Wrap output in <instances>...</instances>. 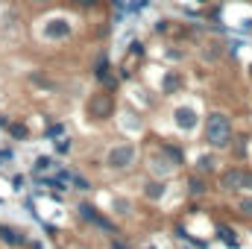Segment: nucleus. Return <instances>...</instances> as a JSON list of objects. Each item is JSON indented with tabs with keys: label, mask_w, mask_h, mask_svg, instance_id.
<instances>
[{
	"label": "nucleus",
	"mask_w": 252,
	"mask_h": 249,
	"mask_svg": "<svg viewBox=\"0 0 252 249\" xmlns=\"http://www.w3.org/2000/svg\"><path fill=\"white\" fill-rule=\"evenodd\" d=\"M205 141L214 150H223V147L232 144V121L223 112H211L205 118Z\"/></svg>",
	"instance_id": "1"
},
{
	"label": "nucleus",
	"mask_w": 252,
	"mask_h": 249,
	"mask_svg": "<svg viewBox=\"0 0 252 249\" xmlns=\"http://www.w3.org/2000/svg\"><path fill=\"white\" fill-rule=\"evenodd\" d=\"M85 112H88L91 121H109V118L115 115V97H112L109 91H94V94L88 97Z\"/></svg>",
	"instance_id": "2"
},
{
	"label": "nucleus",
	"mask_w": 252,
	"mask_h": 249,
	"mask_svg": "<svg viewBox=\"0 0 252 249\" xmlns=\"http://www.w3.org/2000/svg\"><path fill=\"white\" fill-rule=\"evenodd\" d=\"M138 158V147L135 144H115L109 153H106V167L109 170H126L132 167Z\"/></svg>",
	"instance_id": "3"
},
{
	"label": "nucleus",
	"mask_w": 252,
	"mask_h": 249,
	"mask_svg": "<svg viewBox=\"0 0 252 249\" xmlns=\"http://www.w3.org/2000/svg\"><path fill=\"white\" fill-rule=\"evenodd\" d=\"M73 35V21L64 18V15H56V18H47L44 21V30H41V38L44 41H67Z\"/></svg>",
	"instance_id": "4"
},
{
	"label": "nucleus",
	"mask_w": 252,
	"mask_h": 249,
	"mask_svg": "<svg viewBox=\"0 0 252 249\" xmlns=\"http://www.w3.org/2000/svg\"><path fill=\"white\" fill-rule=\"evenodd\" d=\"M79 217H82V220H88V223H94L97 229H103V232H109V235L115 232V226H112V223H109V220H106V217L91 205V202H79Z\"/></svg>",
	"instance_id": "5"
},
{
	"label": "nucleus",
	"mask_w": 252,
	"mask_h": 249,
	"mask_svg": "<svg viewBox=\"0 0 252 249\" xmlns=\"http://www.w3.org/2000/svg\"><path fill=\"white\" fill-rule=\"evenodd\" d=\"M247 173L250 170H241V167H232V170H226L223 176H220V187L223 190H244L247 187Z\"/></svg>",
	"instance_id": "6"
},
{
	"label": "nucleus",
	"mask_w": 252,
	"mask_h": 249,
	"mask_svg": "<svg viewBox=\"0 0 252 249\" xmlns=\"http://www.w3.org/2000/svg\"><path fill=\"white\" fill-rule=\"evenodd\" d=\"M173 124H176V129H182V132H190L196 126V109L193 106H179L173 112Z\"/></svg>",
	"instance_id": "7"
},
{
	"label": "nucleus",
	"mask_w": 252,
	"mask_h": 249,
	"mask_svg": "<svg viewBox=\"0 0 252 249\" xmlns=\"http://www.w3.org/2000/svg\"><path fill=\"white\" fill-rule=\"evenodd\" d=\"M150 167H153V173H158V176H167V173H170V170H176L179 164H176V161H173L167 153H161V156H156V158H153V164H150Z\"/></svg>",
	"instance_id": "8"
},
{
	"label": "nucleus",
	"mask_w": 252,
	"mask_h": 249,
	"mask_svg": "<svg viewBox=\"0 0 252 249\" xmlns=\"http://www.w3.org/2000/svg\"><path fill=\"white\" fill-rule=\"evenodd\" d=\"M0 241H3L6 247H24V244H27V238H24L18 229H12V226H3V223H0Z\"/></svg>",
	"instance_id": "9"
},
{
	"label": "nucleus",
	"mask_w": 252,
	"mask_h": 249,
	"mask_svg": "<svg viewBox=\"0 0 252 249\" xmlns=\"http://www.w3.org/2000/svg\"><path fill=\"white\" fill-rule=\"evenodd\" d=\"M205 190H208V182H205L202 173H196V176H190L188 179V193L190 196H199V193H205Z\"/></svg>",
	"instance_id": "10"
},
{
	"label": "nucleus",
	"mask_w": 252,
	"mask_h": 249,
	"mask_svg": "<svg viewBox=\"0 0 252 249\" xmlns=\"http://www.w3.org/2000/svg\"><path fill=\"white\" fill-rule=\"evenodd\" d=\"M164 193H167V185L158 182V179H156V182H147V187H144V196H147V199H161Z\"/></svg>",
	"instance_id": "11"
},
{
	"label": "nucleus",
	"mask_w": 252,
	"mask_h": 249,
	"mask_svg": "<svg viewBox=\"0 0 252 249\" xmlns=\"http://www.w3.org/2000/svg\"><path fill=\"white\" fill-rule=\"evenodd\" d=\"M214 167H217V158L214 156H199L196 158V173H214Z\"/></svg>",
	"instance_id": "12"
},
{
	"label": "nucleus",
	"mask_w": 252,
	"mask_h": 249,
	"mask_svg": "<svg viewBox=\"0 0 252 249\" xmlns=\"http://www.w3.org/2000/svg\"><path fill=\"white\" fill-rule=\"evenodd\" d=\"M6 132H9V138H15V141H27V138H30V129L24 124H18V121H15V124H6Z\"/></svg>",
	"instance_id": "13"
},
{
	"label": "nucleus",
	"mask_w": 252,
	"mask_h": 249,
	"mask_svg": "<svg viewBox=\"0 0 252 249\" xmlns=\"http://www.w3.org/2000/svg\"><path fill=\"white\" fill-rule=\"evenodd\" d=\"M50 167H53V158H50V156H38V158H35V164H32V173H35V176H41V173H44V170H50Z\"/></svg>",
	"instance_id": "14"
},
{
	"label": "nucleus",
	"mask_w": 252,
	"mask_h": 249,
	"mask_svg": "<svg viewBox=\"0 0 252 249\" xmlns=\"http://www.w3.org/2000/svg\"><path fill=\"white\" fill-rule=\"evenodd\" d=\"M144 53H147V44L141 38H132L129 41V56H144Z\"/></svg>",
	"instance_id": "15"
},
{
	"label": "nucleus",
	"mask_w": 252,
	"mask_h": 249,
	"mask_svg": "<svg viewBox=\"0 0 252 249\" xmlns=\"http://www.w3.org/2000/svg\"><path fill=\"white\" fill-rule=\"evenodd\" d=\"M179 88V76L173 73V70H167V76H164V94H170V91H176Z\"/></svg>",
	"instance_id": "16"
},
{
	"label": "nucleus",
	"mask_w": 252,
	"mask_h": 249,
	"mask_svg": "<svg viewBox=\"0 0 252 249\" xmlns=\"http://www.w3.org/2000/svg\"><path fill=\"white\" fill-rule=\"evenodd\" d=\"M70 182H73L76 190H91V182H88L85 176H79V173H70Z\"/></svg>",
	"instance_id": "17"
},
{
	"label": "nucleus",
	"mask_w": 252,
	"mask_h": 249,
	"mask_svg": "<svg viewBox=\"0 0 252 249\" xmlns=\"http://www.w3.org/2000/svg\"><path fill=\"white\" fill-rule=\"evenodd\" d=\"M150 3L153 0H132V3H126V12H144Z\"/></svg>",
	"instance_id": "18"
},
{
	"label": "nucleus",
	"mask_w": 252,
	"mask_h": 249,
	"mask_svg": "<svg viewBox=\"0 0 252 249\" xmlns=\"http://www.w3.org/2000/svg\"><path fill=\"white\" fill-rule=\"evenodd\" d=\"M238 211H241L244 217H252V196H244V199L238 202Z\"/></svg>",
	"instance_id": "19"
},
{
	"label": "nucleus",
	"mask_w": 252,
	"mask_h": 249,
	"mask_svg": "<svg viewBox=\"0 0 252 249\" xmlns=\"http://www.w3.org/2000/svg\"><path fill=\"white\" fill-rule=\"evenodd\" d=\"M70 147H73V144H70V138H56V153H59V156L70 153Z\"/></svg>",
	"instance_id": "20"
},
{
	"label": "nucleus",
	"mask_w": 252,
	"mask_h": 249,
	"mask_svg": "<svg viewBox=\"0 0 252 249\" xmlns=\"http://www.w3.org/2000/svg\"><path fill=\"white\" fill-rule=\"evenodd\" d=\"M70 3H73V6H76V9H88V12H91V9H97V6H100V0H70Z\"/></svg>",
	"instance_id": "21"
},
{
	"label": "nucleus",
	"mask_w": 252,
	"mask_h": 249,
	"mask_svg": "<svg viewBox=\"0 0 252 249\" xmlns=\"http://www.w3.org/2000/svg\"><path fill=\"white\" fill-rule=\"evenodd\" d=\"M62 135H64V124H53L44 132V138H62Z\"/></svg>",
	"instance_id": "22"
},
{
	"label": "nucleus",
	"mask_w": 252,
	"mask_h": 249,
	"mask_svg": "<svg viewBox=\"0 0 252 249\" xmlns=\"http://www.w3.org/2000/svg\"><path fill=\"white\" fill-rule=\"evenodd\" d=\"M220 238H223V241H226L229 247H235V235H232V232H229L226 226H220Z\"/></svg>",
	"instance_id": "23"
},
{
	"label": "nucleus",
	"mask_w": 252,
	"mask_h": 249,
	"mask_svg": "<svg viewBox=\"0 0 252 249\" xmlns=\"http://www.w3.org/2000/svg\"><path fill=\"white\" fill-rule=\"evenodd\" d=\"M115 208H121V214H129V199H115Z\"/></svg>",
	"instance_id": "24"
},
{
	"label": "nucleus",
	"mask_w": 252,
	"mask_h": 249,
	"mask_svg": "<svg viewBox=\"0 0 252 249\" xmlns=\"http://www.w3.org/2000/svg\"><path fill=\"white\" fill-rule=\"evenodd\" d=\"M153 30H156V32H167V30H170V21H156Z\"/></svg>",
	"instance_id": "25"
},
{
	"label": "nucleus",
	"mask_w": 252,
	"mask_h": 249,
	"mask_svg": "<svg viewBox=\"0 0 252 249\" xmlns=\"http://www.w3.org/2000/svg\"><path fill=\"white\" fill-rule=\"evenodd\" d=\"M12 185H15V190H21V187H24V176H15V179H12Z\"/></svg>",
	"instance_id": "26"
},
{
	"label": "nucleus",
	"mask_w": 252,
	"mask_h": 249,
	"mask_svg": "<svg viewBox=\"0 0 252 249\" xmlns=\"http://www.w3.org/2000/svg\"><path fill=\"white\" fill-rule=\"evenodd\" d=\"M112 249H129V247H126L124 241H115V238H112Z\"/></svg>",
	"instance_id": "27"
},
{
	"label": "nucleus",
	"mask_w": 252,
	"mask_h": 249,
	"mask_svg": "<svg viewBox=\"0 0 252 249\" xmlns=\"http://www.w3.org/2000/svg\"><path fill=\"white\" fill-rule=\"evenodd\" d=\"M30 3H35V6H50L53 0H30Z\"/></svg>",
	"instance_id": "28"
},
{
	"label": "nucleus",
	"mask_w": 252,
	"mask_h": 249,
	"mask_svg": "<svg viewBox=\"0 0 252 249\" xmlns=\"http://www.w3.org/2000/svg\"><path fill=\"white\" fill-rule=\"evenodd\" d=\"M244 30H250V32H252V18H247V21H244Z\"/></svg>",
	"instance_id": "29"
},
{
	"label": "nucleus",
	"mask_w": 252,
	"mask_h": 249,
	"mask_svg": "<svg viewBox=\"0 0 252 249\" xmlns=\"http://www.w3.org/2000/svg\"><path fill=\"white\" fill-rule=\"evenodd\" d=\"M247 187H252V173H247Z\"/></svg>",
	"instance_id": "30"
},
{
	"label": "nucleus",
	"mask_w": 252,
	"mask_h": 249,
	"mask_svg": "<svg viewBox=\"0 0 252 249\" xmlns=\"http://www.w3.org/2000/svg\"><path fill=\"white\" fill-rule=\"evenodd\" d=\"M32 249H41V244H32Z\"/></svg>",
	"instance_id": "31"
},
{
	"label": "nucleus",
	"mask_w": 252,
	"mask_h": 249,
	"mask_svg": "<svg viewBox=\"0 0 252 249\" xmlns=\"http://www.w3.org/2000/svg\"><path fill=\"white\" fill-rule=\"evenodd\" d=\"M196 3H208V0H196Z\"/></svg>",
	"instance_id": "32"
},
{
	"label": "nucleus",
	"mask_w": 252,
	"mask_h": 249,
	"mask_svg": "<svg viewBox=\"0 0 252 249\" xmlns=\"http://www.w3.org/2000/svg\"><path fill=\"white\" fill-rule=\"evenodd\" d=\"M147 249H156V247H147Z\"/></svg>",
	"instance_id": "33"
}]
</instances>
